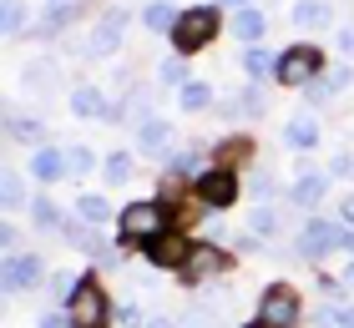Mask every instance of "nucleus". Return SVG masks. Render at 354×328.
Here are the masks:
<instances>
[{"instance_id": "obj_32", "label": "nucleus", "mask_w": 354, "mask_h": 328, "mask_svg": "<svg viewBox=\"0 0 354 328\" xmlns=\"http://www.w3.org/2000/svg\"><path fill=\"white\" fill-rule=\"evenodd\" d=\"M253 192H259V197H273V177H253Z\"/></svg>"}, {"instance_id": "obj_37", "label": "nucleus", "mask_w": 354, "mask_h": 328, "mask_svg": "<svg viewBox=\"0 0 354 328\" xmlns=\"http://www.w3.org/2000/svg\"><path fill=\"white\" fill-rule=\"evenodd\" d=\"M223 6H248V0H223Z\"/></svg>"}, {"instance_id": "obj_10", "label": "nucleus", "mask_w": 354, "mask_h": 328, "mask_svg": "<svg viewBox=\"0 0 354 328\" xmlns=\"http://www.w3.org/2000/svg\"><path fill=\"white\" fill-rule=\"evenodd\" d=\"M223 262H228V253H218V248H192V258L183 262V273H187V278H213Z\"/></svg>"}, {"instance_id": "obj_33", "label": "nucleus", "mask_w": 354, "mask_h": 328, "mask_svg": "<svg viewBox=\"0 0 354 328\" xmlns=\"http://www.w3.org/2000/svg\"><path fill=\"white\" fill-rule=\"evenodd\" d=\"M41 328H76V323H71V318H46Z\"/></svg>"}, {"instance_id": "obj_22", "label": "nucleus", "mask_w": 354, "mask_h": 328, "mask_svg": "<svg viewBox=\"0 0 354 328\" xmlns=\"http://www.w3.org/2000/svg\"><path fill=\"white\" fill-rule=\"evenodd\" d=\"M294 197H299V202H304V207H314V202H319V197H324V177H304V182L294 187Z\"/></svg>"}, {"instance_id": "obj_29", "label": "nucleus", "mask_w": 354, "mask_h": 328, "mask_svg": "<svg viewBox=\"0 0 354 328\" xmlns=\"http://www.w3.org/2000/svg\"><path fill=\"white\" fill-rule=\"evenodd\" d=\"M66 162H71V172H86V167H91V162H96V157L86 152V146H76V152H71Z\"/></svg>"}, {"instance_id": "obj_6", "label": "nucleus", "mask_w": 354, "mask_h": 328, "mask_svg": "<svg viewBox=\"0 0 354 328\" xmlns=\"http://www.w3.org/2000/svg\"><path fill=\"white\" fill-rule=\"evenodd\" d=\"M294 318H299V298H294V288H268V293H263V308H259V323L288 328Z\"/></svg>"}, {"instance_id": "obj_11", "label": "nucleus", "mask_w": 354, "mask_h": 328, "mask_svg": "<svg viewBox=\"0 0 354 328\" xmlns=\"http://www.w3.org/2000/svg\"><path fill=\"white\" fill-rule=\"evenodd\" d=\"M30 283H41V258H15L10 268H6V288L10 293H21Z\"/></svg>"}, {"instance_id": "obj_4", "label": "nucleus", "mask_w": 354, "mask_h": 328, "mask_svg": "<svg viewBox=\"0 0 354 328\" xmlns=\"http://www.w3.org/2000/svg\"><path fill=\"white\" fill-rule=\"evenodd\" d=\"M273 76H279V86H304V81L319 76V51L314 46H294V51H283L279 66H273Z\"/></svg>"}, {"instance_id": "obj_16", "label": "nucleus", "mask_w": 354, "mask_h": 328, "mask_svg": "<svg viewBox=\"0 0 354 328\" xmlns=\"http://www.w3.org/2000/svg\"><path fill=\"white\" fill-rule=\"evenodd\" d=\"M177 102H183V111H203V106H213V91H207L203 81H187Z\"/></svg>"}, {"instance_id": "obj_2", "label": "nucleus", "mask_w": 354, "mask_h": 328, "mask_svg": "<svg viewBox=\"0 0 354 328\" xmlns=\"http://www.w3.org/2000/svg\"><path fill=\"white\" fill-rule=\"evenodd\" d=\"M213 30H218V15L213 10H183V15H177L172 41H177V51H183V56H192L198 46L213 41Z\"/></svg>"}, {"instance_id": "obj_27", "label": "nucleus", "mask_w": 354, "mask_h": 328, "mask_svg": "<svg viewBox=\"0 0 354 328\" xmlns=\"http://www.w3.org/2000/svg\"><path fill=\"white\" fill-rule=\"evenodd\" d=\"M349 323V313H339V308H324V313L314 318V328H344Z\"/></svg>"}, {"instance_id": "obj_12", "label": "nucleus", "mask_w": 354, "mask_h": 328, "mask_svg": "<svg viewBox=\"0 0 354 328\" xmlns=\"http://www.w3.org/2000/svg\"><path fill=\"white\" fill-rule=\"evenodd\" d=\"M137 142H142V152H147V157H157V152H167L172 126H167V122H142V126H137Z\"/></svg>"}, {"instance_id": "obj_26", "label": "nucleus", "mask_w": 354, "mask_h": 328, "mask_svg": "<svg viewBox=\"0 0 354 328\" xmlns=\"http://www.w3.org/2000/svg\"><path fill=\"white\" fill-rule=\"evenodd\" d=\"M30 218H36V227H56V222H61L51 202H36V207H30Z\"/></svg>"}, {"instance_id": "obj_35", "label": "nucleus", "mask_w": 354, "mask_h": 328, "mask_svg": "<svg viewBox=\"0 0 354 328\" xmlns=\"http://www.w3.org/2000/svg\"><path fill=\"white\" fill-rule=\"evenodd\" d=\"M344 222H349V227H354V202H344Z\"/></svg>"}, {"instance_id": "obj_14", "label": "nucleus", "mask_w": 354, "mask_h": 328, "mask_svg": "<svg viewBox=\"0 0 354 328\" xmlns=\"http://www.w3.org/2000/svg\"><path fill=\"white\" fill-rule=\"evenodd\" d=\"M71 106L82 111V117H106V102H102V91H91V86H76Z\"/></svg>"}, {"instance_id": "obj_28", "label": "nucleus", "mask_w": 354, "mask_h": 328, "mask_svg": "<svg viewBox=\"0 0 354 328\" xmlns=\"http://www.w3.org/2000/svg\"><path fill=\"white\" fill-rule=\"evenodd\" d=\"M21 26H26V6L10 0V6H6V30H21Z\"/></svg>"}, {"instance_id": "obj_40", "label": "nucleus", "mask_w": 354, "mask_h": 328, "mask_svg": "<svg viewBox=\"0 0 354 328\" xmlns=\"http://www.w3.org/2000/svg\"><path fill=\"white\" fill-rule=\"evenodd\" d=\"M349 278H354V268H349Z\"/></svg>"}, {"instance_id": "obj_1", "label": "nucleus", "mask_w": 354, "mask_h": 328, "mask_svg": "<svg viewBox=\"0 0 354 328\" xmlns=\"http://www.w3.org/2000/svg\"><path fill=\"white\" fill-rule=\"evenodd\" d=\"M122 238H132V242H152V238H162L167 233V212L157 207V202H132L122 212Z\"/></svg>"}, {"instance_id": "obj_18", "label": "nucleus", "mask_w": 354, "mask_h": 328, "mask_svg": "<svg viewBox=\"0 0 354 328\" xmlns=\"http://www.w3.org/2000/svg\"><path fill=\"white\" fill-rule=\"evenodd\" d=\"M142 21H147L152 30H177V15H172V6H147V10H142Z\"/></svg>"}, {"instance_id": "obj_25", "label": "nucleus", "mask_w": 354, "mask_h": 328, "mask_svg": "<svg viewBox=\"0 0 354 328\" xmlns=\"http://www.w3.org/2000/svg\"><path fill=\"white\" fill-rule=\"evenodd\" d=\"M71 242H76V248H86V253H96V248H102V238H96L91 227H71Z\"/></svg>"}, {"instance_id": "obj_20", "label": "nucleus", "mask_w": 354, "mask_h": 328, "mask_svg": "<svg viewBox=\"0 0 354 328\" xmlns=\"http://www.w3.org/2000/svg\"><path fill=\"white\" fill-rule=\"evenodd\" d=\"M238 36H243V41H259V36H263V15H259V10H238Z\"/></svg>"}, {"instance_id": "obj_23", "label": "nucleus", "mask_w": 354, "mask_h": 328, "mask_svg": "<svg viewBox=\"0 0 354 328\" xmlns=\"http://www.w3.org/2000/svg\"><path fill=\"white\" fill-rule=\"evenodd\" d=\"M10 137H15V142H41V137H46V126H41V122L15 117V122H10Z\"/></svg>"}, {"instance_id": "obj_9", "label": "nucleus", "mask_w": 354, "mask_h": 328, "mask_svg": "<svg viewBox=\"0 0 354 328\" xmlns=\"http://www.w3.org/2000/svg\"><path fill=\"white\" fill-rule=\"evenodd\" d=\"M122 30H127V15H122V10H106V15H102V26H96L91 36H86V56H106L111 46L122 41Z\"/></svg>"}, {"instance_id": "obj_15", "label": "nucleus", "mask_w": 354, "mask_h": 328, "mask_svg": "<svg viewBox=\"0 0 354 328\" xmlns=\"http://www.w3.org/2000/svg\"><path fill=\"white\" fill-rule=\"evenodd\" d=\"M66 167H71V162L61 157V152H36V167H30V172H36L41 182H51V177H61Z\"/></svg>"}, {"instance_id": "obj_38", "label": "nucleus", "mask_w": 354, "mask_h": 328, "mask_svg": "<svg viewBox=\"0 0 354 328\" xmlns=\"http://www.w3.org/2000/svg\"><path fill=\"white\" fill-rule=\"evenodd\" d=\"M248 328H273V323H248Z\"/></svg>"}, {"instance_id": "obj_34", "label": "nucleus", "mask_w": 354, "mask_h": 328, "mask_svg": "<svg viewBox=\"0 0 354 328\" xmlns=\"http://www.w3.org/2000/svg\"><path fill=\"white\" fill-rule=\"evenodd\" d=\"M339 46H344V51H354V30H339Z\"/></svg>"}, {"instance_id": "obj_39", "label": "nucleus", "mask_w": 354, "mask_h": 328, "mask_svg": "<svg viewBox=\"0 0 354 328\" xmlns=\"http://www.w3.org/2000/svg\"><path fill=\"white\" fill-rule=\"evenodd\" d=\"M344 328H354V313H349V323H344Z\"/></svg>"}, {"instance_id": "obj_19", "label": "nucleus", "mask_w": 354, "mask_h": 328, "mask_svg": "<svg viewBox=\"0 0 354 328\" xmlns=\"http://www.w3.org/2000/svg\"><path fill=\"white\" fill-rule=\"evenodd\" d=\"M76 212H82V222H86V227L106 222V202H102V197H82V202H76Z\"/></svg>"}, {"instance_id": "obj_7", "label": "nucleus", "mask_w": 354, "mask_h": 328, "mask_svg": "<svg viewBox=\"0 0 354 328\" xmlns=\"http://www.w3.org/2000/svg\"><path fill=\"white\" fill-rule=\"evenodd\" d=\"M334 242H349L344 227H334V222H309V227H304V238H299V258H319V253H329Z\"/></svg>"}, {"instance_id": "obj_13", "label": "nucleus", "mask_w": 354, "mask_h": 328, "mask_svg": "<svg viewBox=\"0 0 354 328\" xmlns=\"http://www.w3.org/2000/svg\"><path fill=\"white\" fill-rule=\"evenodd\" d=\"M283 137H288V146H299V152H304V146H314V142H319V126H314V117H294Z\"/></svg>"}, {"instance_id": "obj_17", "label": "nucleus", "mask_w": 354, "mask_h": 328, "mask_svg": "<svg viewBox=\"0 0 354 328\" xmlns=\"http://www.w3.org/2000/svg\"><path fill=\"white\" fill-rule=\"evenodd\" d=\"M294 21H299L304 30H309V26H324V21H329V6H324V0H304V6L294 10Z\"/></svg>"}, {"instance_id": "obj_3", "label": "nucleus", "mask_w": 354, "mask_h": 328, "mask_svg": "<svg viewBox=\"0 0 354 328\" xmlns=\"http://www.w3.org/2000/svg\"><path fill=\"white\" fill-rule=\"evenodd\" d=\"M106 318H111V308H106L102 283H82L71 293V323L76 328H106Z\"/></svg>"}, {"instance_id": "obj_24", "label": "nucleus", "mask_w": 354, "mask_h": 328, "mask_svg": "<svg viewBox=\"0 0 354 328\" xmlns=\"http://www.w3.org/2000/svg\"><path fill=\"white\" fill-rule=\"evenodd\" d=\"M248 222H253V233H259V238H268L273 227H279V218H273V207H259V212H253Z\"/></svg>"}, {"instance_id": "obj_31", "label": "nucleus", "mask_w": 354, "mask_h": 328, "mask_svg": "<svg viewBox=\"0 0 354 328\" xmlns=\"http://www.w3.org/2000/svg\"><path fill=\"white\" fill-rule=\"evenodd\" d=\"M268 66H279V61H268V51H248V71H268Z\"/></svg>"}, {"instance_id": "obj_21", "label": "nucleus", "mask_w": 354, "mask_h": 328, "mask_svg": "<svg viewBox=\"0 0 354 328\" xmlns=\"http://www.w3.org/2000/svg\"><path fill=\"white\" fill-rule=\"evenodd\" d=\"M127 177H132V157H127V152H111V157H106V182H127Z\"/></svg>"}, {"instance_id": "obj_5", "label": "nucleus", "mask_w": 354, "mask_h": 328, "mask_svg": "<svg viewBox=\"0 0 354 328\" xmlns=\"http://www.w3.org/2000/svg\"><path fill=\"white\" fill-rule=\"evenodd\" d=\"M198 197L207 207H228L233 197H238V177L228 172V167H213V172H203L198 177Z\"/></svg>"}, {"instance_id": "obj_36", "label": "nucleus", "mask_w": 354, "mask_h": 328, "mask_svg": "<svg viewBox=\"0 0 354 328\" xmlns=\"http://www.w3.org/2000/svg\"><path fill=\"white\" fill-rule=\"evenodd\" d=\"M147 328H172V323H162V318H152V323H147Z\"/></svg>"}, {"instance_id": "obj_8", "label": "nucleus", "mask_w": 354, "mask_h": 328, "mask_svg": "<svg viewBox=\"0 0 354 328\" xmlns=\"http://www.w3.org/2000/svg\"><path fill=\"white\" fill-rule=\"evenodd\" d=\"M147 258H152V268H183V262L192 258V248H187V238L162 233V238L147 242Z\"/></svg>"}, {"instance_id": "obj_30", "label": "nucleus", "mask_w": 354, "mask_h": 328, "mask_svg": "<svg viewBox=\"0 0 354 328\" xmlns=\"http://www.w3.org/2000/svg\"><path fill=\"white\" fill-rule=\"evenodd\" d=\"M15 202H21V177L10 172V177H6V207H15Z\"/></svg>"}]
</instances>
